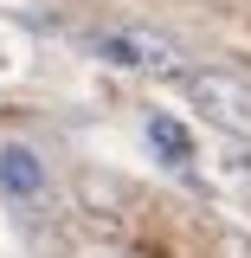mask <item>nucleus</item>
I'll list each match as a JSON object with an SVG mask.
<instances>
[{
	"instance_id": "f257e3e1",
	"label": "nucleus",
	"mask_w": 251,
	"mask_h": 258,
	"mask_svg": "<svg viewBox=\"0 0 251 258\" xmlns=\"http://www.w3.org/2000/svg\"><path fill=\"white\" fill-rule=\"evenodd\" d=\"M193 103L206 110V123L232 129V136H251V84L232 78V71H193Z\"/></svg>"
},
{
	"instance_id": "f03ea898",
	"label": "nucleus",
	"mask_w": 251,
	"mask_h": 258,
	"mask_svg": "<svg viewBox=\"0 0 251 258\" xmlns=\"http://www.w3.org/2000/svg\"><path fill=\"white\" fill-rule=\"evenodd\" d=\"M0 187L13 194V200H32V194L45 187V168L32 149H0Z\"/></svg>"
},
{
	"instance_id": "7ed1b4c3",
	"label": "nucleus",
	"mask_w": 251,
	"mask_h": 258,
	"mask_svg": "<svg viewBox=\"0 0 251 258\" xmlns=\"http://www.w3.org/2000/svg\"><path fill=\"white\" fill-rule=\"evenodd\" d=\"M148 142H155L168 161H187V155H193V136L174 123V116H155V123H148Z\"/></svg>"
},
{
	"instance_id": "20e7f679",
	"label": "nucleus",
	"mask_w": 251,
	"mask_h": 258,
	"mask_svg": "<svg viewBox=\"0 0 251 258\" xmlns=\"http://www.w3.org/2000/svg\"><path fill=\"white\" fill-rule=\"evenodd\" d=\"M129 45H135V64H155V71H181V52L155 39V32H129Z\"/></svg>"
}]
</instances>
